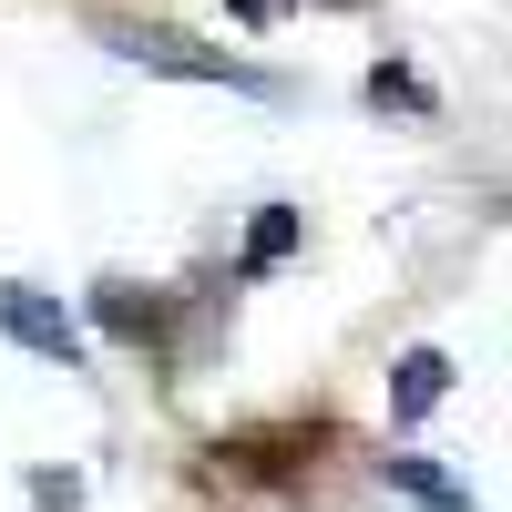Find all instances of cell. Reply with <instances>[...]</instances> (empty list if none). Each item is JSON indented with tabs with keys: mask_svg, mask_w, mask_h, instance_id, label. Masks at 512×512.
<instances>
[{
	"mask_svg": "<svg viewBox=\"0 0 512 512\" xmlns=\"http://www.w3.org/2000/svg\"><path fill=\"white\" fill-rule=\"evenodd\" d=\"M0 338H21L41 359H82V318L52 308V297H31V287H0Z\"/></svg>",
	"mask_w": 512,
	"mask_h": 512,
	"instance_id": "obj_1",
	"label": "cell"
},
{
	"mask_svg": "<svg viewBox=\"0 0 512 512\" xmlns=\"http://www.w3.org/2000/svg\"><path fill=\"white\" fill-rule=\"evenodd\" d=\"M113 52H123V62H154V72H195V82H236V93H256L246 62H226V52H185L175 31H113Z\"/></svg>",
	"mask_w": 512,
	"mask_h": 512,
	"instance_id": "obj_2",
	"label": "cell"
},
{
	"mask_svg": "<svg viewBox=\"0 0 512 512\" xmlns=\"http://www.w3.org/2000/svg\"><path fill=\"white\" fill-rule=\"evenodd\" d=\"M441 390H451V359H441V349H410V359H400V379H390L400 420H431V410H441Z\"/></svg>",
	"mask_w": 512,
	"mask_h": 512,
	"instance_id": "obj_3",
	"label": "cell"
},
{
	"mask_svg": "<svg viewBox=\"0 0 512 512\" xmlns=\"http://www.w3.org/2000/svg\"><path fill=\"white\" fill-rule=\"evenodd\" d=\"M93 318H103L113 338H154V328H164V308H154V297H134V287H103Z\"/></svg>",
	"mask_w": 512,
	"mask_h": 512,
	"instance_id": "obj_4",
	"label": "cell"
},
{
	"mask_svg": "<svg viewBox=\"0 0 512 512\" xmlns=\"http://www.w3.org/2000/svg\"><path fill=\"white\" fill-rule=\"evenodd\" d=\"M390 482H400L410 502H431V512H472V492H461L451 472H431V461H390Z\"/></svg>",
	"mask_w": 512,
	"mask_h": 512,
	"instance_id": "obj_5",
	"label": "cell"
},
{
	"mask_svg": "<svg viewBox=\"0 0 512 512\" xmlns=\"http://www.w3.org/2000/svg\"><path fill=\"white\" fill-rule=\"evenodd\" d=\"M287 246H297V216H287V205H267V216H256V236H246V267H277Z\"/></svg>",
	"mask_w": 512,
	"mask_h": 512,
	"instance_id": "obj_6",
	"label": "cell"
},
{
	"mask_svg": "<svg viewBox=\"0 0 512 512\" xmlns=\"http://www.w3.org/2000/svg\"><path fill=\"white\" fill-rule=\"evenodd\" d=\"M369 103H400V113H420V103H431V93H420L410 72H390V62H379V72H369Z\"/></svg>",
	"mask_w": 512,
	"mask_h": 512,
	"instance_id": "obj_7",
	"label": "cell"
}]
</instances>
